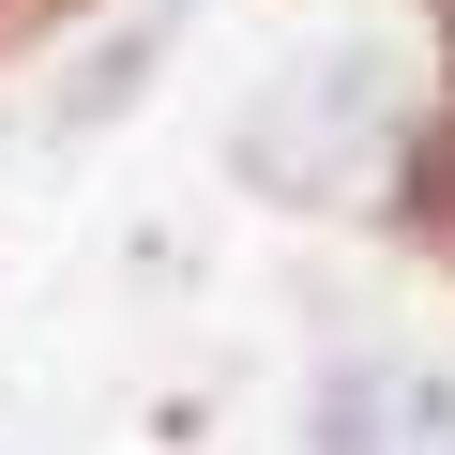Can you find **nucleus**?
<instances>
[{"instance_id":"7ed1b4c3","label":"nucleus","mask_w":455,"mask_h":455,"mask_svg":"<svg viewBox=\"0 0 455 455\" xmlns=\"http://www.w3.org/2000/svg\"><path fill=\"white\" fill-rule=\"evenodd\" d=\"M395 455H455V379H395Z\"/></svg>"},{"instance_id":"f03ea898","label":"nucleus","mask_w":455,"mask_h":455,"mask_svg":"<svg viewBox=\"0 0 455 455\" xmlns=\"http://www.w3.org/2000/svg\"><path fill=\"white\" fill-rule=\"evenodd\" d=\"M379 410H395V379H379V364L319 379V455H395V425H379Z\"/></svg>"},{"instance_id":"f257e3e1","label":"nucleus","mask_w":455,"mask_h":455,"mask_svg":"<svg viewBox=\"0 0 455 455\" xmlns=\"http://www.w3.org/2000/svg\"><path fill=\"white\" fill-rule=\"evenodd\" d=\"M259 197H364L395 167V61L379 46H304L243 122H228Z\"/></svg>"}]
</instances>
